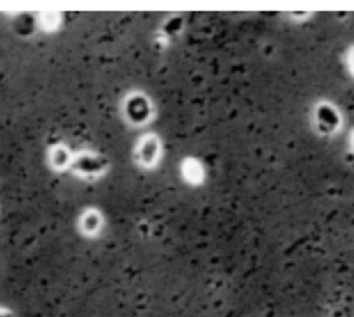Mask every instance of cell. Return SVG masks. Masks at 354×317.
<instances>
[{
  "instance_id": "cell-2",
  "label": "cell",
  "mask_w": 354,
  "mask_h": 317,
  "mask_svg": "<svg viewBox=\"0 0 354 317\" xmlns=\"http://www.w3.org/2000/svg\"><path fill=\"white\" fill-rule=\"evenodd\" d=\"M155 150H156V145L152 140H148L146 144H144V148H143V157L146 161H151L152 157L155 154Z\"/></svg>"
},
{
  "instance_id": "cell-3",
  "label": "cell",
  "mask_w": 354,
  "mask_h": 317,
  "mask_svg": "<svg viewBox=\"0 0 354 317\" xmlns=\"http://www.w3.org/2000/svg\"><path fill=\"white\" fill-rule=\"evenodd\" d=\"M350 64H352V68H353L354 71V52L352 53V55H350Z\"/></svg>"
},
{
  "instance_id": "cell-1",
  "label": "cell",
  "mask_w": 354,
  "mask_h": 317,
  "mask_svg": "<svg viewBox=\"0 0 354 317\" xmlns=\"http://www.w3.org/2000/svg\"><path fill=\"white\" fill-rule=\"evenodd\" d=\"M73 166L82 172H97L105 166V161L97 157H79L73 162Z\"/></svg>"
}]
</instances>
